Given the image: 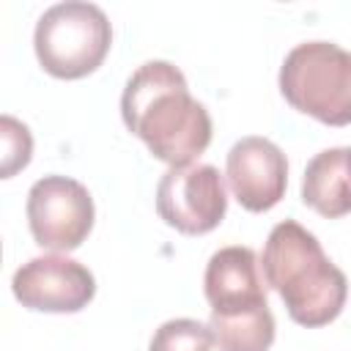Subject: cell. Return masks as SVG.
<instances>
[{
	"label": "cell",
	"mask_w": 351,
	"mask_h": 351,
	"mask_svg": "<svg viewBox=\"0 0 351 351\" xmlns=\"http://www.w3.org/2000/svg\"><path fill=\"white\" fill-rule=\"evenodd\" d=\"M121 115L126 129L170 167L192 165L211 143L208 110L192 99L184 74L167 60H148L126 80Z\"/></svg>",
	"instance_id": "1"
},
{
	"label": "cell",
	"mask_w": 351,
	"mask_h": 351,
	"mask_svg": "<svg viewBox=\"0 0 351 351\" xmlns=\"http://www.w3.org/2000/svg\"><path fill=\"white\" fill-rule=\"evenodd\" d=\"M263 277L285 302L288 315L302 326L335 321L348 296L346 274L326 258L321 241L299 222H277L263 247Z\"/></svg>",
	"instance_id": "2"
},
{
	"label": "cell",
	"mask_w": 351,
	"mask_h": 351,
	"mask_svg": "<svg viewBox=\"0 0 351 351\" xmlns=\"http://www.w3.org/2000/svg\"><path fill=\"white\" fill-rule=\"evenodd\" d=\"M280 93L285 101L326 123H351V52L332 41L296 44L280 66Z\"/></svg>",
	"instance_id": "3"
},
{
	"label": "cell",
	"mask_w": 351,
	"mask_h": 351,
	"mask_svg": "<svg viewBox=\"0 0 351 351\" xmlns=\"http://www.w3.org/2000/svg\"><path fill=\"white\" fill-rule=\"evenodd\" d=\"M112 44L107 14L93 3H58L47 8L33 33L41 69L58 80H80L101 66Z\"/></svg>",
	"instance_id": "4"
},
{
	"label": "cell",
	"mask_w": 351,
	"mask_h": 351,
	"mask_svg": "<svg viewBox=\"0 0 351 351\" xmlns=\"http://www.w3.org/2000/svg\"><path fill=\"white\" fill-rule=\"evenodd\" d=\"M27 225L38 247L77 250L93 228V197L69 176H44L27 192Z\"/></svg>",
	"instance_id": "5"
},
{
	"label": "cell",
	"mask_w": 351,
	"mask_h": 351,
	"mask_svg": "<svg viewBox=\"0 0 351 351\" xmlns=\"http://www.w3.org/2000/svg\"><path fill=\"white\" fill-rule=\"evenodd\" d=\"M156 211L170 228L186 236H203L214 230L228 211V195L219 170L214 165L170 167L156 186Z\"/></svg>",
	"instance_id": "6"
},
{
	"label": "cell",
	"mask_w": 351,
	"mask_h": 351,
	"mask_svg": "<svg viewBox=\"0 0 351 351\" xmlns=\"http://www.w3.org/2000/svg\"><path fill=\"white\" fill-rule=\"evenodd\" d=\"M11 288L16 302L27 310L77 313L93 299L96 280L82 263L66 255H41L16 269Z\"/></svg>",
	"instance_id": "7"
},
{
	"label": "cell",
	"mask_w": 351,
	"mask_h": 351,
	"mask_svg": "<svg viewBox=\"0 0 351 351\" xmlns=\"http://www.w3.org/2000/svg\"><path fill=\"white\" fill-rule=\"evenodd\" d=\"M233 197L247 211H269L274 208L288 186V162L285 154L266 137H241L228 151L225 167Z\"/></svg>",
	"instance_id": "8"
},
{
	"label": "cell",
	"mask_w": 351,
	"mask_h": 351,
	"mask_svg": "<svg viewBox=\"0 0 351 351\" xmlns=\"http://www.w3.org/2000/svg\"><path fill=\"white\" fill-rule=\"evenodd\" d=\"M211 315L236 318L269 307L261 261L250 247H222L211 255L203 277Z\"/></svg>",
	"instance_id": "9"
},
{
	"label": "cell",
	"mask_w": 351,
	"mask_h": 351,
	"mask_svg": "<svg viewBox=\"0 0 351 351\" xmlns=\"http://www.w3.org/2000/svg\"><path fill=\"white\" fill-rule=\"evenodd\" d=\"M302 200L315 214L329 219L351 214L348 148H326L307 162L302 178Z\"/></svg>",
	"instance_id": "10"
},
{
	"label": "cell",
	"mask_w": 351,
	"mask_h": 351,
	"mask_svg": "<svg viewBox=\"0 0 351 351\" xmlns=\"http://www.w3.org/2000/svg\"><path fill=\"white\" fill-rule=\"evenodd\" d=\"M214 346L219 351H269L274 343V315L269 307L236 318H208Z\"/></svg>",
	"instance_id": "11"
},
{
	"label": "cell",
	"mask_w": 351,
	"mask_h": 351,
	"mask_svg": "<svg viewBox=\"0 0 351 351\" xmlns=\"http://www.w3.org/2000/svg\"><path fill=\"white\" fill-rule=\"evenodd\" d=\"M211 346L214 335L208 326L192 318H173L154 332L148 351H211Z\"/></svg>",
	"instance_id": "12"
},
{
	"label": "cell",
	"mask_w": 351,
	"mask_h": 351,
	"mask_svg": "<svg viewBox=\"0 0 351 351\" xmlns=\"http://www.w3.org/2000/svg\"><path fill=\"white\" fill-rule=\"evenodd\" d=\"M0 137H3V165H0V176L11 178L16 170L27 167L30 154H33V137L27 132L25 123H19L11 115L0 118Z\"/></svg>",
	"instance_id": "13"
}]
</instances>
